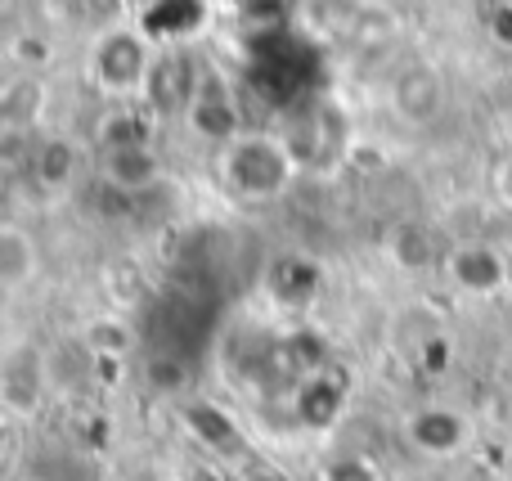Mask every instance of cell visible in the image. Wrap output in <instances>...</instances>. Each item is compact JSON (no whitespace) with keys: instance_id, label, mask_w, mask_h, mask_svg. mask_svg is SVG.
I'll use <instances>...</instances> for the list:
<instances>
[{"instance_id":"7c38bea8","label":"cell","mask_w":512,"mask_h":481,"mask_svg":"<svg viewBox=\"0 0 512 481\" xmlns=\"http://www.w3.org/2000/svg\"><path fill=\"white\" fill-rule=\"evenodd\" d=\"M32 176L41 189H63L77 176V144L68 140H45L32 158Z\"/></svg>"},{"instance_id":"4fadbf2b","label":"cell","mask_w":512,"mask_h":481,"mask_svg":"<svg viewBox=\"0 0 512 481\" xmlns=\"http://www.w3.org/2000/svg\"><path fill=\"white\" fill-rule=\"evenodd\" d=\"M81 347H86L90 360H104L108 351L117 356V351L131 347V329H126L122 320H113V315H108V320H90L86 333H81Z\"/></svg>"},{"instance_id":"8fae6325","label":"cell","mask_w":512,"mask_h":481,"mask_svg":"<svg viewBox=\"0 0 512 481\" xmlns=\"http://www.w3.org/2000/svg\"><path fill=\"white\" fill-rule=\"evenodd\" d=\"M41 108H45V86L36 77H18L0 90V126H9V131L32 126L41 117Z\"/></svg>"},{"instance_id":"3957f363","label":"cell","mask_w":512,"mask_h":481,"mask_svg":"<svg viewBox=\"0 0 512 481\" xmlns=\"http://www.w3.org/2000/svg\"><path fill=\"white\" fill-rule=\"evenodd\" d=\"M99 176H104V189L113 194H144L162 180V153L153 149V140L144 135L140 122H131L126 131H108L104 149H99Z\"/></svg>"},{"instance_id":"5b68a950","label":"cell","mask_w":512,"mask_h":481,"mask_svg":"<svg viewBox=\"0 0 512 481\" xmlns=\"http://www.w3.org/2000/svg\"><path fill=\"white\" fill-rule=\"evenodd\" d=\"M185 122H189V131L203 135V140L216 144V149L243 131L239 104H234V90L225 86V77L216 68L212 72L198 68L194 90H189V104H185Z\"/></svg>"},{"instance_id":"9c48e42d","label":"cell","mask_w":512,"mask_h":481,"mask_svg":"<svg viewBox=\"0 0 512 481\" xmlns=\"http://www.w3.org/2000/svg\"><path fill=\"white\" fill-rule=\"evenodd\" d=\"M45 392V360L41 351L18 347L0 360V401L14 405V410H36Z\"/></svg>"},{"instance_id":"5bb4252c","label":"cell","mask_w":512,"mask_h":481,"mask_svg":"<svg viewBox=\"0 0 512 481\" xmlns=\"http://www.w3.org/2000/svg\"><path fill=\"white\" fill-rule=\"evenodd\" d=\"M495 194L504 198V207H512V149L499 158V167H495Z\"/></svg>"},{"instance_id":"30bf717a","label":"cell","mask_w":512,"mask_h":481,"mask_svg":"<svg viewBox=\"0 0 512 481\" xmlns=\"http://www.w3.org/2000/svg\"><path fill=\"white\" fill-rule=\"evenodd\" d=\"M387 252L400 270H414V275L418 270H441V261H445L441 234H436L432 225H418V221L396 225L391 239H387Z\"/></svg>"},{"instance_id":"8992f818","label":"cell","mask_w":512,"mask_h":481,"mask_svg":"<svg viewBox=\"0 0 512 481\" xmlns=\"http://www.w3.org/2000/svg\"><path fill=\"white\" fill-rule=\"evenodd\" d=\"M387 104L405 126H418V131H423V126H432L436 117L445 113L450 86H445L441 68H432V63H409V68H400L396 77H391Z\"/></svg>"},{"instance_id":"ba28073f","label":"cell","mask_w":512,"mask_h":481,"mask_svg":"<svg viewBox=\"0 0 512 481\" xmlns=\"http://www.w3.org/2000/svg\"><path fill=\"white\" fill-rule=\"evenodd\" d=\"M41 275V243L32 230L0 216V297H18Z\"/></svg>"},{"instance_id":"52a82bcc","label":"cell","mask_w":512,"mask_h":481,"mask_svg":"<svg viewBox=\"0 0 512 481\" xmlns=\"http://www.w3.org/2000/svg\"><path fill=\"white\" fill-rule=\"evenodd\" d=\"M405 441L427 459H450L472 441V423L454 405H418L405 419Z\"/></svg>"},{"instance_id":"6da1fadb","label":"cell","mask_w":512,"mask_h":481,"mask_svg":"<svg viewBox=\"0 0 512 481\" xmlns=\"http://www.w3.org/2000/svg\"><path fill=\"white\" fill-rule=\"evenodd\" d=\"M301 158L292 140L270 131H239L216 149V176L239 203H274L292 189Z\"/></svg>"},{"instance_id":"277c9868","label":"cell","mask_w":512,"mask_h":481,"mask_svg":"<svg viewBox=\"0 0 512 481\" xmlns=\"http://www.w3.org/2000/svg\"><path fill=\"white\" fill-rule=\"evenodd\" d=\"M441 275L463 297H499L512 284V257L490 234H472V239H459L445 248Z\"/></svg>"},{"instance_id":"7a4b0ae2","label":"cell","mask_w":512,"mask_h":481,"mask_svg":"<svg viewBox=\"0 0 512 481\" xmlns=\"http://www.w3.org/2000/svg\"><path fill=\"white\" fill-rule=\"evenodd\" d=\"M153 41L149 32H135V27H108L95 45H90V81H95L104 95L131 99L144 95V81L153 72Z\"/></svg>"}]
</instances>
